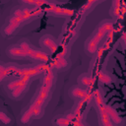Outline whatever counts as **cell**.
Instances as JSON below:
<instances>
[{"label": "cell", "instance_id": "cell-1", "mask_svg": "<svg viewBox=\"0 0 126 126\" xmlns=\"http://www.w3.org/2000/svg\"><path fill=\"white\" fill-rule=\"evenodd\" d=\"M38 12L33 11L32 9H25V10L18 9V10H16L13 17L11 18V20L9 22V25L5 29V33L6 34H11L24 21L30 19L31 17H32L33 15H35Z\"/></svg>", "mask_w": 126, "mask_h": 126}, {"label": "cell", "instance_id": "cell-2", "mask_svg": "<svg viewBox=\"0 0 126 126\" xmlns=\"http://www.w3.org/2000/svg\"><path fill=\"white\" fill-rule=\"evenodd\" d=\"M49 68L47 65L45 64H41L39 66H36V67H33V68H24V69H19L17 67H14V66H9V67H6L5 71L7 73L8 76L10 75H16V76H19V77H32V76H34V75H37L43 71H47Z\"/></svg>", "mask_w": 126, "mask_h": 126}, {"label": "cell", "instance_id": "cell-3", "mask_svg": "<svg viewBox=\"0 0 126 126\" xmlns=\"http://www.w3.org/2000/svg\"><path fill=\"white\" fill-rule=\"evenodd\" d=\"M112 28H113V25L111 23H104V24H102L98 28L96 33L93 36V38L88 43V46H87L88 53L93 54V53H94L96 51L97 46H98V43L100 42V40L102 39V37L105 35V33H107L108 32H110L112 30Z\"/></svg>", "mask_w": 126, "mask_h": 126}, {"label": "cell", "instance_id": "cell-4", "mask_svg": "<svg viewBox=\"0 0 126 126\" xmlns=\"http://www.w3.org/2000/svg\"><path fill=\"white\" fill-rule=\"evenodd\" d=\"M49 91H50L49 87H47L45 85H43L41 87L37 96L35 97L34 101L31 105V108H32V110L33 112V116H37L40 113L41 107H42V105H43V103H44V101H45V99H46V97H47V95L49 94Z\"/></svg>", "mask_w": 126, "mask_h": 126}, {"label": "cell", "instance_id": "cell-5", "mask_svg": "<svg viewBox=\"0 0 126 126\" xmlns=\"http://www.w3.org/2000/svg\"><path fill=\"white\" fill-rule=\"evenodd\" d=\"M26 53H27V56H30V57H32L34 59H37V60H40V61H47L48 60V56L46 53L42 52V51H39V50H36V49H33V48H29L27 50H25Z\"/></svg>", "mask_w": 126, "mask_h": 126}, {"label": "cell", "instance_id": "cell-6", "mask_svg": "<svg viewBox=\"0 0 126 126\" xmlns=\"http://www.w3.org/2000/svg\"><path fill=\"white\" fill-rule=\"evenodd\" d=\"M71 94H72V95L75 96V97L83 98L84 100L87 99V100H89V101H90V99H91V97H92V94H91L88 91L83 90V89H80V88H74V89H72Z\"/></svg>", "mask_w": 126, "mask_h": 126}, {"label": "cell", "instance_id": "cell-7", "mask_svg": "<svg viewBox=\"0 0 126 126\" xmlns=\"http://www.w3.org/2000/svg\"><path fill=\"white\" fill-rule=\"evenodd\" d=\"M41 43L43 44V46H45L46 48H48L51 52H55L56 49H57V47H58L57 43L53 40V38H51L50 36H46V35L41 38Z\"/></svg>", "mask_w": 126, "mask_h": 126}, {"label": "cell", "instance_id": "cell-8", "mask_svg": "<svg viewBox=\"0 0 126 126\" xmlns=\"http://www.w3.org/2000/svg\"><path fill=\"white\" fill-rule=\"evenodd\" d=\"M29 81H30V77H20L19 79L15 80V81H13L11 83H9L8 86H7V88H8V90L13 91L17 87H19V86H22L24 84H28Z\"/></svg>", "mask_w": 126, "mask_h": 126}, {"label": "cell", "instance_id": "cell-9", "mask_svg": "<svg viewBox=\"0 0 126 126\" xmlns=\"http://www.w3.org/2000/svg\"><path fill=\"white\" fill-rule=\"evenodd\" d=\"M105 110H106V113H107V115L109 116L110 120H113L116 124L121 123V118H120L118 112H117L114 108H112V107L109 106V105H105Z\"/></svg>", "mask_w": 126, "mask_h": 126}, {"label": "cell", "instance_id": "cell-10", "mask_svg": "<svg viewBox=\"0 0 126 126\" xmlns=\"http://www.w3.org/2000/svg\"><path fill=\"white\" fill-rule=\"evenodd\" d=\"M8 53L12 56H27V53L24 49H22L20 46H14L11 47L8 50Z\"/></svg>", "mask_w": 126, "mask_h": 126}, {"label": "cell", "instance_id": "cell-11", "mask_svg": "<svg viewBox=\"0 0 126 126\" xmlns=\"http://www.w3.org/2000/svg\"><path fill=\"white\" fill-rule=\"evenodd\" d=\"M67 65V61L65 60V58L63 56H58L55 58V60L53 61V66L57 69H60V68H63V67H66Z\"/></svg>", "mask_w": 126, "mask_h": 126}, {"label": "cell", "instance_id": "cell-12", "mask_svg": "<svg viewBox=\"0 0 126 126\" xmlns=\"http://www.w3.org/2000/svg\"><path fill=\"white\" fill-rule=\"evenodd\" d=\"M27 85H28V84H24V85H22V86L17 87L15 90L12 91V95H13L14 97H18V96H20V95L23 94V92L25 91Z\"/></svg>", "mask_w": 126, "mask_h": 126}, {"label": "cell", "instance_id": "cell-13", "mask_svg": "<svg viewBox=\"0 0 126 126\" xmlns=\"http://www.w3.org/2000/svg\"><path fill=\"white\" fill-rule=\"evenodd\" d=\"M32 116H33V112H32V108L30 107V108L24 113V115L22 116V118H21V122H22V123H27V122L32 118Z\"/></svg>", "mask_w": 126, "mask_h": 126}, {"label": "cell", "instance_id": "cell-14", "mask_svg": "<svg viewBox=\"0 0 126 126\" xmlns=\"http://www.w3.org/2000/svg\"><path fill=\"white\" fill-rule=\"evenodd\" d=\"M80 81L86 87H92L93 84H94V79L91 78V77H89V76H83V77H81Z\"/></svg>", "mask_w": 126, "mask_h": 126}, {"label": "cell", "instance_id": "cell-15", "mask_svg": "<svg viewBox=\"0 0 126 126\" xmlns=\"http://www.w3.org/2000/svg\"><path fill=\"white\" fill-rule=\"evenodd\" d=\"M98 79H99L100 82H102V83H104V84H109V83L111 82L110 77H109L108 75L104 74V73H100V74L98 75Z\"/></svg>", "mask_w": 126, "mask_h": 126}, {"label": "cell", "instance_id": "cell-16", "mask_svg": "<svg viewBox=\"0 0 126 126\" xmlns=\"http://www.w3.org/2000/svg\"><path fill=\"white\" fill-rule=\"evenodd\" d=\"M0 121H2L4 124H8V123H10V118L5 113L0 111Z\"/></svg>", "mask_w": 126, "mask_h": 126}, {"label": "cell", "instance_id": "cell-17", "mask_svg": "<svg viewBox=\"0 0 126 126\" xmlns=\"http://www.w3.org/2000/svg\"><path fill=\"white\" fill-rule=\"evenodd\" d=\"M5 69H6V68H5ZM7 76H8V75H7V73H6V71H5V70H4L2 73H0V82H1L4 78H6Z\"/></svg>", "mask_w": 126, "mask_h": 126}, {"label": "cell", "instance_id": "cell-18", "mask_svg": "<svg viewBox=\"0 0 126 126\" xmlns=\"http://www.w3.org/2000/svg\"><path fill=\"white\" fill-rule=\"evenodd\" d=\"M76 126H85V125H84V124H83L82 122H80V121L78 120V121L76 122Z\"/></svg>", "mask_w": 126, "mask_h": 126}, {"label": "cell", "instance_id": "cell-19", "mask_svg": "<svg viewBox=\"0 0 126 126\" xmlns=\"http://www.w3.org/2000/svg\"><path fill=\"white\" fill-rule=\"evenodd\" d=\"M5 68H6V67H4L3 65H0V73H2V72L5 70Z\"/></svg>", "mask_w": 126, "mask_h": 126}]
</instances>
